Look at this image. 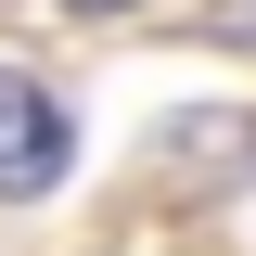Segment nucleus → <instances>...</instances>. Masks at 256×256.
Masks as SVG:
<instances>
[{
  "instance_id": "obj_1",
  "label": "nucleus",
  "mask_w": 256,
  "mask_h": 256,
  "mask_svg": "<svg viewBox=\"0 0 256 256\" xmlns=\"http://www.w3.org/2000/svg\"><path fill=\"white\" fill-rule=\"evenodd\" d=\"M64 154H77V128H64V102L38 90L26 64H0V192H13V205H38V192L64 180Z\"/></svg>"
},
{
  "instance_id": "obj_2",
  "label": "nucleus",
  "mask_w": 256,
  "mask_h": 256,
  "mask_svg": "<svg viewBox=\"0 0 256 256\" xmlns=\"http://www.w3.org/2000/svg\"><path fill=\"white\" fill-rule=\"evenodd\" d=\"M154 154H166V166H205V180H218V166H244V154H256V128H230V116H192V128H166Z\"/></svg>"
},
{
  "instance_id": "obj_3",
  "label": "nucleus",
  "mask_w": 256,
  "mask_h": 256,
  "mask_svg": "<svg viewBox=\"0 0 256 256\" xmlns=\"http://www.w3.org/2000/svg\"><path fill=\"white\" fill-rule=\"evenodd\" d=\"M205 26H218L230 52H256V0H205Z\"/></svg>"
},
{
  "instance_id": "obj_4",
  "label": "nucleus",
  "mask_w": 256,
  "mask_h": 256,
  "mask_svg": "<svg viewBox=\"0 0 256 256\" xmlns=\"http://www.w3.org/2000/svg\"><path fill=\"white\" fill-rule=\"evenodd\" d=\"M64 13H141V0H64Z\"/></svg>"
}]
</instances>
